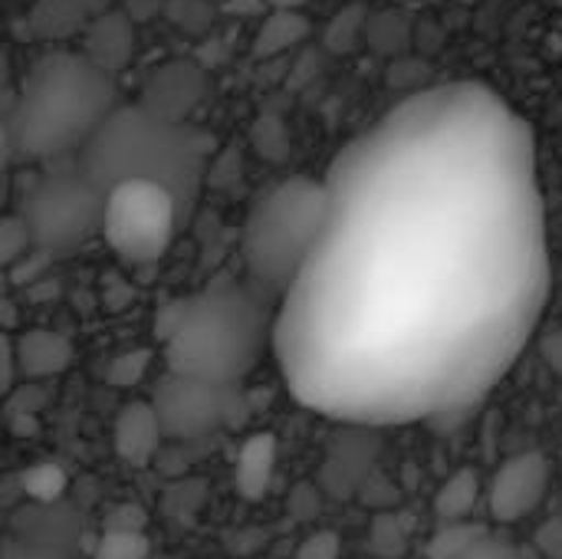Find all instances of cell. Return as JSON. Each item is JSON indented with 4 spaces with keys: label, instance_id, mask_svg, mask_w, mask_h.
Listing matches in <instances>:
<instances>
[{
    "label": "cell",
    "instance_id": "obj_1",
    "mask_svg": "<svg viewBox=\"0 0 562 559\" xmlns=\"http://www.w3.org/2000/svg\"><path fill=\"white\" fill-rule=\"evenodd\" d=\"M326 185L329 224L277 316L286 385L349 425L474 405L550 287L527 125L481 86L425 92L356 138Z\"/></svg>",
    "mask_w": 562,
    "mask_h": 559
},
{
    "label": "cell",
    "instance_id": "obj_2",
    "mask_svg": "<svg viewBox=\"0 0 562 559\" xmlns=\"http://www.w3.org/2000/svg\"><path fill=\"white\" fill-rule=\"evenodd\" d=\"M280 300L254 280L217 277L204 290L168 303L155 333L175 376L237 389L277 339Z\"/></svg>",
    "mask_w": 562,
    "mask_h": 559
},
{
    "label": "cell",
    "instance_id": "obj_3",
    "mask_svg": "<svg viewBox=\"0 0 562 559\" xmlns=\"http://www.w3.org/2000/svg\"><path fill=\"white\" fill-rule=\"evenodd\" d=\"M115 79L82 53H49L23 76L7 115V138L23 158L86 148L115 112Z\"/></svg>",
    "mask_w": 562,
    "mask_h": 559
},
{
    "label": "cell",
    "instance_id": "obj_4",
    "mask_svg": "<svg viewBox=\"0 0 562 559\" xmlns=\"http://www.w3.org/2000/svg\"><path fill=\"white\" fill-rule=\"evenodd\" d=\"M329 208L333 194L326 181L293 175L270 185L244 221L240 254L247 280L283 303L323 241Z\"/></svg>",
    "mask_w": 562,
    "mask_h": 559
},
{
    "label": "cell",
    "instance_id": "obj_5",
    "mask_svg": "<svg viewBox=\"0 0 562 559\" xmlns=\"http://www.w3.org/2000/svg\"><path fill=\"white\" fill-rule=\"evenodd\" d=\"M102 191L119 181L145 178L165 185L178 201L194 194L204 171V145L178 122L138 105L115 109L86 145L82 168Z\"/></svg>",
    "mask_w": 562,
    "mask_h": 559
},
{
    "label": "cell",
    "instance_id": "obj_6",
    "mask_svg": "<svg viewBox=\"0 0 562 559\" xmlns=\"http://www.w3.org/2000/svg\"><path fill=\"white\" fill-rule=\"evenodd\" d=\"M20 217L43 257H66L102 231L105 191L86 171H53L30 188Z\"/></svg>",
    "mask_w": 562,
    "mask_h": 559
},
{
    "label": "cell",
    "instance_id": "obj_7",
    "mask_svg": "<svg viewBox=\"0 0 562 559\" xmlns=\"http://www.w3.org/2000/svg\"><path fill=\"white\" fill-rule=\"evenodd\" d=\"M181 201L158 181L128 178L105 191L102 237L125 264L161 260L175 241Z\"/></svg>",
    "mask_w": 562,
    "mask_h": 559
},
{
    "label": "cell",
    "instance_id": "obj_8",
    "mask_svg": "<svg viewBox=\"0 0 562 559\" xmlns=\"http://www.w3.org/2000/svg\"><path fill=\"white\" fill-rule=\"evenodd\" d=\"M151 405L161 418L165 438H204L217 428H227L240 418V392L227 385H211L198 379H184L168 372L155 395Z\"/></svg>",
    "mask_w": 562,
    "mask_h": 559
},
{
    "label": "cell",
    "instance_id": "obj_9",
    "mask_svg": "<svg viewBox=\"0 0 562 559\" xmlns=\"http://www.w3.org/2000/svg\"><path fill=\"white\" fill-rule=\"evenodd\" d=\"M550 488V465L540 451H524L507 458L487 491V511L497 524H517L530 517Z\"/></svg>",
    "mask_w": 562,
    "mask_h": 559
},
{
    "label": "cell",
    "instance_id": "obj_10",
    "mask_svg": "<svg viewBox=\"0 0 562 559\" xmlns=\"http://www.w3.org/2000/svg\"><path fill=\"white\" fill-rule=\"evenodd\" d=\"M161 438H165V428L151 402H125L119 409L112 422V448L125 465L145 468L155 458Z\"/></svg>",
    "mask_w": 562,
    "mask_h": 559
},
{
    "label": "cell",
    "instance_id": "obj_11",
    "mask_svg": "<svg viewBox=\"0 0 562 559\" xmlns=\"http://www.w3.org/2000/svg\"><path fill=\"white\" fill-rule=\"evenodd\" d=\"M79 53L89 56L109 76L122 72L128 66V59L135 56V26H132V16L128 13H119V10L99 13L82 30V49Z\"/></svg>",
    "mask_w": 562,
    "mask_h": 559
},
{
    "label": "cell",
    "instance_id": "obj_12",
    "mask_svg": "<svg viewBox=\"0 0 562 559\" xmlns=\"http://www.w3.org/2000/svg\"><path fill=\"white\" fill-rule=\"evenodd\" d=\"M13 356H16L20 379L43 382V379H56L69 369L72 343L53 329H26V333L13 336Z\"/></svg>",
    "mask_w": 562,
    "mask_h": 559
},
{
    "label": "cell",
    "instance_id": "obj_13",
    "mask_svg": "<svg viewBox=\"0 0 562 559\" xmlns=\"http://www.w3.org/2000/svg\"><path fill=\"white\" fill-rule=\"evenodd\" d=\"M198 99H201V72L188 63H171L161 72H155V79L148 82L145 109L171 122H181V115H188Z\"/></svg>",
    "mask_w": 562,
    "mask_h": 559
},
{
    "label": "cell",
    "instance_id": "obj_14",
    "mask_svg": "<svg viewBox=\"0 0 562 559\" xmlns=\"http://www.w3.org/2000/svg\"><path fill=\"white\" fill-rule=\"evenodd\" d=\"M277 438L270 432H257L250 435L234 461V488L244 501H260L267 497L273 474H277Z\"/></svg>",
    "mask_w": 562,
    "mask_h": 559
},
{
    "label": "cell",
    "instance_id": "obj_15",
    "mask_svg": "<svg viewBox=\"0 0 562 559\" xmlns=\"http://www.w3.org/2000/svg\"><path fill=\"white\" fill-rule=\"evenodd\" d=\"M310 20L303 10H270L254 36V56H280L310 36Z\"/></svg>",
    "mask_w": 562,
    "mask_h": 559
},
{
    "label": "cell",
    "instance_id": "obj_16",
    "mask_svg": "<svg viewBox=\"0 0 562 559\" xmlns=\"http://www.w3.org/2000/svg\"><path fill=\"white\" fill-rule=\"evenodd\" d=\"M481 497V481L474 468L454 471L435 494V514L438 521H471Z\"/></svg>",
    "mask_w": 562,
    "mask_h": 559
},
{
    "label": "cell",
    "instance_id": "obj_17",
    "mask_svg": "<svg viewBox=\"0 0 562 559\" xmlns=\"http://www.w3.org/2000/svg\"><path fill=\"white\" fill-rule=\"evenodd\" d=\"M30 26L43 40H66L86 30V7L82 0H40L30 13Z\"/></svg>",
    "mask_w": 562,
    "mask_h": 559
},
{
    "label": "cell",
    "instance_id": "obj_18",
    "mask_svg": "<svg viewBox=\"0 0 562 559\" xmlns=\"http://www.w3.org/2000/svg\"><path fill=\"white\" fill-rule=\"evenodd\" d=\"M487 534L484 524L477 521H438V530L431 534L425 557L428 559H464Z\"/></svg>",
    "mask_w": 562,
    "mask_h": 559
},
{
    "label": "cell",
    "instance_id": "obj_19",
    "mask_svg": "<svg viewBox=\"0 0 562 559\" xmlns=\"http://www.w3.org/2000/svg\"><path fill=\"white\" fill-rule=\"evenodd\" d=\"M366 30H369V16H366V7L362 3H346L326 26V49L333 53H352L359 46V40H366Z\"/></svg>",
    "mask_w": 562,
    "mask_h": 559
},
{
    "label": "cell",
    "instance_id": "obj_20",
    "mask_svg": "<svg viewBox=\"0 0 562 559\" xmlns=\"http://www.w3.org/2000/svg\"><path fill=\"white\" fill-rule=\"evenodd\" d=\"M151 544L145 530H102L92 547V559H148Z\"/></svg>",
    "mask_w": 562,
    "mask_h": 559
},
{
    "label": "cell",
    "instance_id": "obj_21",
    "mask_svg": "<svg viewBox=\"0 0 562 559\" xmlns=\"http://www.w3.org/2000/svg\"><path fill=\"white\" fill-rule=\"evenodd\" d=\"M33 247L36 244H33L26 221L20 214H7L0 224V260H3V267H16V260L26 257Z\"/></svg>",
    "mask_w": 562,
    "mask_h": 559
},
{
    "label": "cell",
    "instance_id": "obj_22",
    "mask_svg": "<svg viewBox=\"0 0 562 559\" xmlns=\"http://www.w3.org/2000/svg\"><path fill=\"white\" fill-rule=\"evenodd\" d=\"M20 484H23V491L33 501L49 504V501H56L66 491V474L56 465H33L30 471H23V481Z\"/></svg>",
    "mask_w": 562,
    "mask_h": 559
},
{
    "label": "cell",
    "instance_id": "obj_23",
    "mask_svg": "<svg viewBox=\"0 0 562 559\" xmlns=\"http://www.w3.org/2000/svg\"><path fill=\"white\" fill-rule=\"evenodd\" d=\"M366 40L382 49V53H395L398 43H408V23L402 13H379L369 20V30H366Z\"/></svg>",
    "mask_w": 562,
    "mask_h": 559
},
{
    "label": "cell",
    "instance_id": "obj_24",
    "mask_svg": "<svg viewBox=\"0 0 562 559\" xmlns=\"http://www.w3.org/2000/svg\"><path fill=\"white\" fill-rule=\"evenodd\" d=\"M151 366V353L148 349H135V353H122L109 362L105 369V382L115 385V389H128V385H138L145 379Z\"/></svg>",
    "mask_w": 562,
    "mask_h": 559
},
{
    "label": "cell",
    "instance_id": "obj_25",
    "mask_svg": "<svg viewBox=\"0 0 562 559\" xmlns=\"http://www.w3.org/2000/svg\"><path fill=\"white\" fill-rule=\"evenodd\" d=\"M339 550H342V544H339L336 530H316L300 544L296 559H339Z\"/></svg>",
    "mask_w": 562,
    "mask_h": 559
},
{
    "label": "cell",
    "instance_id": "obj_26",
    "mask_svg": "<svg viewBox=\"0 0 562 559\" xmlns=\"http://www.w3.org/2000/svg\"><path fill=\"white\" fill-rule=\"evenodd\" d=\"M464 559H517V550L507 544V540H497V537H484L471 554Z\"/></svg>",
    "mask_w": 562,
    "mask_h": 559
},
{
    "label": "cell",
    "instance_id": "obj_27",
    "mask_svg": "<svg viewBox=\"0 0 562 559\" xmlns=\"http://www.w3.org/2000/svg\"><path fill=\"white\" fill-rule=\"evenodd\" d=\"M540 356H543V362L562 379V329H553V333L540 343Z\"/></svg>",
    "mask_w": 562,
    "mask_h": 559
},
{
    "label": "cell",
    "instance_id": "obj_28",
    "mask_svg": "<svg viewBox=\"0 0 562 559\" xmlns=\"http://www.w3.org/2000/svg\"><path fill=\"white\" fill-rule=\"evenodd\" d=\"M540 547L550 554V557L562 559V521H553L540 530Z\"/></svg>",
    "mask_w": 562,
    "mask_h": 559
},
{
    "label": "cell",
    "instance_id": "obj_29",
    "mask_svg": "<svg viewBox=\"0 0 562 559\" xmlns=\"http://www.w3.org/2000/svg\"><path fill=\"white\" fill-rule=\"evenodd\" d=\"M310 0H267L270 10H303Z\"/></svg>",
    "mask_w": 562,
    "mask_h": 559
},
{
    "label": "cell",
    "instance_id": "obj_30",
    "mask_svg": "<svg viewBox=\"0 0 562 559\" xmlns=\"http://www.w3.org/2000/svg\"><path fill=\"white\" fill-rule=\"evenodd\" d=\"M550 7H557V10H562V0H547Z\"/></svg>",
    "mask_w": 562,
    "mask_h": 559
},
{
    "label": "cell",
    "instance_id": "obj_31",
    "mask_svg": "<svg viewBox=\"0 0 562 559\" xmlns=\"http://www.w3.org/2000/svg\"><path fill=\"white\" fill-rule=\"evenodd\" d=\"M458 3H474V0H458Z\"/></svg>",
    "mask_w": 562,
    "mask_h": 559
}]
</instances>
